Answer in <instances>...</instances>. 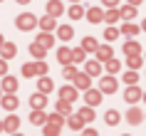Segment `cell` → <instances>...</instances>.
I'll use <instances>...</instances> for the list:
<instances>
[{
	"mask_svg": "<svg viewBox=\"0 0 146 136\" xmlns=\"http://www.w3.org/2000/svg\"><path fill=\"white\" fill-rule=\"evenodd\" d=\"M60 99H62V102L74 104V99H77V89H74V87H62V89H60Z\"/></svg>",
	"mask_w": 146,
	"mask_h": 136,
	"instance_id": "cell-9",
	"label": "cell"
},
{
	"mask_svg": "<svg viewBox=\"0 0 146 136\" xmlns=\"http://www.w3.org/2000/svg\"><path fill=\"white\" fill-rule=\"evenodd\" d=\"M141 119H144V114L139 111L136 106H131L129 111H126V121H129V124H139V121H141Z\"/></svg>",
	"mask_w": 146,
	"mask_h": 136,
	"instance_id": "cell-24",
	"label": "cell"
},
{
	"mask_svg": "<svg viewBox=\"0 0 146 136\" xmlns=\"http://www.w3.org/2000/svg\"><path fill=\"white\" fill-rule=\"evenodd\" d=\"M0 89H3V94H15V89H17V79L15 77H3V84H0Z\"/></svg>",
	"mask_w": 146,
	"mask_h": 136,
	"instance_id": "cell-5",
	"label": "cell"
},
{
	"mask_svg": "<svg viewBox=\"0 0 146 136\" xmlns=\"http://www.w3.org/2000/svg\"><path fill=\"white\" fill-rule=\"evenodd\" d=\"M141 99H144V102H146V92H144V97H141Z\"/></svg>",
	"mask_w": 146,
	"mask_h": 136,
	"instance_id": "cell-51",
	"label": "cell"
},
{
	"mask_svg": "<svg viewBox=\"0 0 146 136\" xmlns=\"http://www.w3.org/2000/svg\"><path fill=\"white\" fill-rule=\"evenodd\" d=\"M17 129H20V119H17L15 114H10L8 119L3 121V131H10V134H15Z\"/></svg>",
	"mask_w": 146,
	"mask_h": 136,
	"instance_id": "cell-6",
	"label": "cell"
},
{
	"mask_svg": "<svg viewBox=\"0 0 146 136\" xmlns=\"http://www.w3.org/2000/svg\"><path fill=\"white\" fill-rule=\"evenodd\" d=\"M139 3H141V0H129V5H134V8H136Z\"/></svg>",
	"mask_w": 146,
	"mask_h": 136,
	"instance_id": "cell-46",
	"label": "cell"
},
{
	"mask_svg": "<svg viewBox=\"0 0 146 136\" xmlns=\"http://www.w3.org/2000/svg\"><path fill=\"white\" fill-rule=\"evenodd\" d=\"M116 87H119V82H116V77H111V74H107V77L99 79V92L102 94H114Z\"/></svg>",
	"mask_w": 146,
	"mask_h": 136,
	"instance_id": "cell-3",
	"label": "cell"
},
{
	"mask_svg": "<svg viewBox=\"0 0 146 136\" xmlns=\"http://www.w3.org/2000/svg\"><path fill=\"white\" fill-rule=\"evenodd\" d=\"M119 15H121L124 20H126V23H129L131 17L136 15V8H134V5H124V8H119Z\"/></svg>",
	"mask_w": 146,
	"mask_h": 136,
	"instance_id": "cell-30",
	"label": "cell"
},
{
	"mask_svg": "<svg viewBox=\"0 0 146 136\" xmlns=\"http://www.w3.org/2000/svg\"><path fill=\"white\" fill-rule=\"evenodd\" d=\"M94 54H97V62H109L111 60V47L109 45H99Z\"/></svg>",
	"mask_w": 146,
	"mask_h": 136,
	"instance_id": "cell-13",
	"label": "cell"
},
{
	"mask_svg": "<svg viewBox=\"0 0 146 136\" xmlns=\"http://www.w3.org/2000/svg\"><path fill=\"white\" fill-rule=\"evenodd\" d=\"M0 52H3V60H10V57H15V45L13 42H3V47H0Z\"/></svg>",
	"mask_w": 146,
	"mask_h": 136,
	"instance_id": "cell-25",
	"label": "cell"
},
{
	"mask_svg": "<svg viewBox=\"0 0 146 136\" xmlns=\"http://www.w3.org/2000/svg\"><path fill=\"white\" fill-rule=\"evenodd\" d=\"M104 69H107L109 74L114 77L116 72H119V69H121V62H119V60H114V57H111V60H109V62H104Z\"/></svg>",
	"mask_w": 146,
	"mask_h": 136,
	"instance_id": "cell-27",
	"label": "cell"
},
{
	"mask_svg": "<svg viewBox=\"0 0 146 136\" xmlns=\"http://www.w3.org/2000/svg\"><path fill=\"white\" fill-rule=\"evenodd\" d=\"M104 119H107V124H109V126H116L121 116H119V111H116V109H109V111H107V116H104Z\"/></svg>",
	"mask_w": 146,
	"mask_h": 136,
	"instance_id": "cell-33",
	"label": "cell"
},
{
	"mask_svg": "<svg viewBox=\"0 0 146 136\" xmlns=\"http://www.w3.org/2000/svg\"><path fill=\"white\" fill-rule=\"evenodd\" d=\"M57 114H60V116H67V114H72V104H69V102H57Z\"/></svg>",
	"mask_w": 146,
	"mask_h": 136,
	"instance_id": "cell-34",
	"label": "cell"
},
{
	"mask_svg": "<svg viewBox=\"0 0 146 136\" xmlns=\"http://www.w3.org/2000/svg\"><path fill=\"white\" fill-rule=\"evenodd\" d=\"M124 82L129 84V87H131V84H136V82H139V74H136V69H129V72H124Z\"/></svg>",
	"mask_w": 146,
	"mask_h": 136,
	"instance_id": "cell-36",
	"label": "cell"
},
{
	"mask_svg": "<svg viewBox=\"0 0 146 136\" xmlns=\"http://www.w3.org/2000/svg\"><path fill=\"white\" fill-rule=\"evenodd\" d=\"M84 60H87V52L82 50V47H77V50H72V64H82Z\"/></svg>",
	"mask_w": 146,
	"mask_h": 136,
	"instance_id": "cell-29",
	"label": "cell"
},
{
	"mask_svg": "<svg viewBox=\"0 0 146 136\" xmlns=\"http://www.w3.org/2000/svg\"><path fill=\"white\" fill-rule=\"evenodd\" d=\"M139 27H141V32H146V20H144L141 25H139Z\"/></svg>",
	"mask_w": 146,
	"mask_h": 136,
	"instance_id": "cell-47",
	"label": "cell"
},
{
	"mask_svg": "<svg viewBox=\"0 0 146 136\" xmlns=\"http://www.w3.org/2000/svg\"><path fill=\"white\" fill-rule=\"evenodd\" d=\"M62 74H64V79H74V77H77V69H74V64H64Z\"/></svg>",
	"mask_w": 146,
	"mask_h": 136,
	"instance_id": "cell-40",
	"label": "cell"
},
{
	"mask_svg": "<svg viewBox=\"0 0 146 136\" xmlns=\"http://www.w3.org/2000/svg\"><path fill=\"white\" fill-rule=\"evenodd\" d=\"M0 102H3V106H5L8 111H15V109H17V104H20L15 94H3V99H0Z\"/></svg>",
	"mask_w": 146,
	"mask_h": 136,
	"instance_id": "cell-14",
	"label": "cell"
},
{
	"mask_svg": "<svg viewBox=\"0 0 146 136\" xmlns=\"http://www.w3.org/2000/svg\"><path fill=\"white\" fill-rule=\"evenodd\" d=\"M45 52H47V50H45L42 45H37V42H32V45H30V54L35 57V60H42V57H45Z\"/></svg>",
	"mask_w": 146,
	"mask_h": 136,
	"instance_id": "cell-31",
	"label": "cell"
},
{
	"mask_svg": "<svg viewBox=\"0 0 146 136\" xmlns=\"http://www.w3.org/2000/svg\"><path fill=\"white\" fill-rule=\"evenodd\" d=\"M8 74V64H5V60H0V77Z\"/></svg>",
	"mask_w": 146,
	"mask_h": 136,
	"instance_id": "cell-43",
	"label": "cell"
},
{
	"mask_svg": "<svg viewBox=\"0 0 146 136\" xmlns=\"http://www.w3.org/2000/svg\"><path fill=\"white\" fill-rule=\"evenodd\" d=\"M119 35H121V32L116 30L114 25H109L107 30H104V37H107V42H111V40H116V37H119Z\"/></svg>",
	"mask_w": 146,
	"mask_h": 136,
	"instance_id": "cell-38",
	"label": "cell"
},
{
	"mask_svg": "<svg viewBox=\"0 0 146 136\" xmlns=\"http://www.w3.org/2000/svg\"><path fill=\"white\" fill-rule=\"evenodd\" d=\"M23 74L25 77H35V62H27V64H25V67H23Z\"/></svg>",
	"mask_w": 146,
	"mask_h": 136,
	"instance_id": "cell-42",
	"label": "cell"
},
{
	"mask_svg": "<svg viewBox=\"0 0 146 136\" xmlns=\"http://www.w3.org/2000/svg\"><path fill=\"white\" fill-rule=\"evenodd\" d=\"M119 32H121V35H126L129 40H134V37L139 35V32H141V27H139V25H134V23H126V25H124V27H121Z\"/></svg>",
	"mask_w": 146,
	"mask_h": 136,
	"instance_id": "cell-15",
	"label": "cell"
},
{
	"mask_svg": "<svg viewBox=\"0 0 146 136\" xmlns=\"http://www.w3.org/2000/svg\"><path fill=\"white\" fill-rule=\"evenodd\" d=\"M141 97H144V92L139 89L136 84H131L129 89L124 92V99H126V102H129V104H136V102H139V99H141Z\"/></svg>",
	"mask_w": 146,
	"mask_h": 136,
	"instance_id": "cell-4",
	"label": "cell"
},
{
	"mask_svg": "<svg viewBox=\"0 0 146 136\" xmlns=\"http://www.w3.org/2000/svg\"><path fill=\"white\" fill-rule=\"evenodd\" d=\"M79 119L84 121V124H89V121H94V109H89V106H84V109H79V114H77Z\"/></svg>",
	"mask_w": 146,
	"mask_h": 136,
	"instance_id": "cell-32",
	"label": "cell"
},
{
	"mask_svg": "<svg viewBox=\"0 0 146 136\" xmlns=\"http://www.w3.org/2000/svg\"><path fill=\"white\" fill-rule=\"evenodd\" d=\"M17 3H20V5H27V3H30V0H17Z\"/></svg>",
	"mask_w": 146,
	"mask_h": 136,
	"instance_id": "cell-48",
	"label": "cell"
},
{
	"mask_svg": "<svg viewBox=\"0 0 146 136\" xmlns=\"http://www.w3.org/2000/svg\"><path fill=\"white\" fill-rule=\"evenodd\" d=\"M13 136H23V134H20V131H15V134H13Z\"/></svg>",
	"mask_w": 146,
	"mask_h": 136,
	"instance_id": "cell-50",
	"label": "cell"
},
{
	"mask_svg": "<svg viewBox=\"0 0 146 136\" xmlns=\"http://www.w3.org/2000/svg\"><path fill=\"white\" fill-rule=\"evenodd\" d=\"M0 99H3V89H0Z\"/></svg>",
	"mask_w": 146,
	"mask_h": 136,
	"instance_id": "cell-54",
	"label": "cell"
},
{
	"mask_svg": "<svg viewBox=\"0 0 146 136\" xmlns=\"http://www.w3.org/2000/svg\"><path fill=\"white\" fill-rule=\"evenodd\" d=\"M126 64H129V69H139L141 64H144V60H141V54H134V57L126 60Z\"/></svg>",
	"mask_w": 146,
	"mask_h": 136,
	"instance_id": "cell-39",
	"label": "cell"
},
{
	"mask_svg": "<svg viewBox=\"0 0 146 136\" xmlns=\"http://www.w3.org/2000/svg\"><path fill=\"white\" fill-rule=\"evenodd\" d=\"M84 72H87L89 77H99V74H102V62H97V60L84 62Z\"/></svg>",
	"mask_w": 146,
	"mask_h": 136,
	"instance_id": "cell-8",
	"label": "cell"
},
{
	"mask_svg": "<svg viewBox=\"0 0 146 136\" xmlns=\"http://www.w3.org/2000/svg\"><path fill=\"white\" fill-rule=\"evenodd\" d=\"M15 25H17V30L30 32V30H35V27H37V17L32 15V13H20V15H17V20H15Z\"/></svg>",
	"mask_w": 146,
	"mask_h": 136,
	"instance_id": "cell-2",
	"label": "cell"
},
{
	"mask_svg": "<svg viewBox=\"0 0 146 136\" xmlns=\"http://www.w3.org/2000/svg\"><path fill=\"white\" fill-rule=\"evenodd\" d=\"M62 124H64V119H62L60 114H47V121L42 124L45 126V136H60Z\"/></svg>",
	"mask_w": 146,
	"mask_h": 136,
	"instance_id": "cell-1",
	"label": "cell"
},
{
	"mask_svg": "<svg viewBox=\"0 0 146 136\" xmlns=\"http://www.w3.org/2000/svg\"><path fill=\"white\" fill-rule=\"evenodd\" d=\"M116 20H121V15H119V8H109V10H104V23L114 25Z\"/></svg>",
	"mask_w": 146,
	"mask_h": 136,
	"instance_id": "cell-20",
	"label": "cell"
},
{
	"mask_svg": "<svg viewBox=\"0 0 146 136\" xmlns=\"http://www.w3.org/2000/svg\"><path fill=\"white\" fill-rule=\"evenodd\" d=\"M67 126H69V129H84V121L74 114V116H69V119H67Z\"/></svg>",
	"mask_w": 146,
	"mask_h": 136,
	"instance_id": "cell-37",
	"label": "cell"
},
{
	"mask_svg": "<svg viewBox=\"0 0 146 136\" xmlns=\"http://www.w3.org/2000/svg\"><path fill=\"white\" fill-rule=\"evenodd\" d=\"M30 106H32V109H45V106H47V94H42V92L32 94V97H30Z\"/></svg>",
	"mask_w": 146,
	"mask_h": 136,
	"instance_id": "cell-7",
	"label": "cell"
},
{
	"mask_svg": "<svg viewBox=\"0 0 146 136\" xmlns=\"http://www.w3.org/2000/svg\"><path fill=\"white\" fill-rule=\"evenodd\" d=\"M82 136H99V134H97L94 129H84V134H82Z\"/></svg>",
	"mask_w": 146,
	"mask_h": 136,
	"instance_id": "cell-45",
	"label": "cell"
},
{
	"mask_svg": "<svg viewBox=\"0 0 146 136\" xmlns=\"http://www.w3.org/2000/svg\"><path fill=\"white\" fill-rule=\"evenodd\" d=\"M97 47H99V42H97L94 37H84L82 40V50H84V52H97Z\"/></svg>",
	"mask_w": 146,
	"mask_h": 136,
	"instance_id": "cell-28",
	"label": "cell"
},
{
	"mask_svg": "<svg viewBox=\"0 0 146 136\" xmlns=\"http://www.w3.org/2000/svg\"><path fill=\"white\" fill-rule=\"evenodd\" d=\"M84 15L89 23H104V10H99V8H87Z\"/></svg>",
	"mask_w": 146,
	"mask_h": 136,
	"instance_id": "cell-10",
	"label": "cell"
},
{
	"mask_svg": "<svg viewBox=\"0 0 146 136\" xmlns=\"http://www.w3.org/2000/svg\"><path fill=\"white\" fill-rule=\"evenodd\" d=\"M57 60H60L62 64H72V50H69V47H60V50H57Z\"/></svg>",
	"mask_w": 146,
	"mask_h": 136,
	"instance_id": "cell-19",
	"label": "cell"
},
{
	"mask_svg": "<svg viewBox=\"0 0 146 136\" xmlns=\"http://www.w3.org/2000/svg\"><path fill=\"white\" fill-rule=\"evenodd\" d=\"M30 121H32V124H45V121H47L45 109H32V111H30Z\"/></svg>",
	"mask_w": 146,
	"mask_h": 136,
	"instance_id": "cell-23",
	"label": "cell"
},
{
	"mask_svg": "<svg viewBox=\"0 0 146 136\" xmlns=\"http://www.w3.org/2000/svg\"><path fill=\"white\" fill-rule=\"evenodd\" d=\"M89 84H92V77L87 74V72H77V77H74V87H79V89H89Z\"/></svg>",
	"mask_w": 146,
	"mask_h": 136,
	"instance_id": "cell-11",
	"label": "cell"
},
{
	"mask_svg": "<svg viewBox=\"0 0 146 136\" xmlns=\"http://www.w3.org/2000/svg\"><path fill=\"white\" fill-rule=\"evenodd\" d=\"M62 3L60 0H50V3H47V15H52V17H60L62 15Z\"/></svg>",
	"mask_w": 146,
	"mask_h": 136,
	"instance_id": "cell-16",
	"label": "cell"
},
{
	"mask_svg": "<svg viewBox=\"0 0 146 136\" xmlns=\"http://www.w3.org/2000/svg\"><path fill=\"white\" fill-rule=\"evenodd\" d=\"M102 3H104L107 8H116V5H119V0H102Z\"/></svg>",
	"mask_w": 146,
	"mask_h": 136,
	"instance_id": "cell-44",
	"label": "cell"
},
{
	"mask_svg": "<svg viewBox=\"0 0 146 136\" xmlns=\"http://www.w3.org/2000/svg\"><path fill=\"white\" fill-rule=\"evenodd\" d=\"M0 131H3V121H0Z\"/></svg>",
	"mask_w": 146,
	"mask_h": 136,
	"instance_id": "cell-53",
	"label": "cell"
},
{
	"mask_svg": "<svg viewBox=\"0 0 146 136\" xmlns=\"http://www.w3.org/2000/svg\"><path fill=\"white\" fill-rule=\"evenodd\" d=\"M35 42H37V45H42L45 50H50V47L54 45V37L50 35V32H42V35H37V40H35Z\"/></svg>",
	"mask_w": 146,
	"mask_h": 136,
	"instance_id": "cell-21",
	"label": "cell"
},
{
	"mask_svg": "<svg viewBox=\"0 0 146 136\" xmlns=\"http://www.w3.org/2000/svg\"><path fill=\"white\" fill-rule=\"evenodd\" d=\"M84 99H87V106H97L102 102V92L99 89H87Z\"/></svg>",
	"mask_w": 146,
	"mask_h": 136,
	"instance_id": "cell-12",
	"label": "cell"
},
{
	"mask_svg": "<svg viewBox=\"0 0 146 136\" xmlns=\"http://www.w3.org/2000/svg\"><path fill=\"white\" fill-rule=\"evenodd\" d=\"M124 52H126V57H134V54H141V45H139L136 40H129V42L124 45Z\"/></svg>",
	"mask_w": 146,
	"mask_h": 136,
	"instance_id": "cell-17",
	"label": "cell"
},
{
	"mask_svg": "<svg viewBox=\"0 0 146 136\" xmlns=\"http://www.w3.org/2000/svg\"><path fill=\"white\" fill-rule=\"evenodd\" d=\"M54 20H57V17L45 15V17H40V20H37V25H40V27H42L45 32H50V30H54Z\"/></svg>",
	"mask_w": 146,
	"mask_h": 136,
	"instance_id": "cell-22",
	"label": "cell"
},
{
	"mask_svg": "<svg viewBox=\"0 0 146 136\" xmlns=\"http://www.w3.org/2000/svg\"><path fill=\"white\" fill-rule=\"evenodd\" d=\"M35 74H37V77H45V74H47V64H45L42 60L35 62Z\"/></svg>",
	"mask_w": 146,
	"mask_h": 136,
	"instance_id": "cell-41",
	"label": "cell"
},
{
	"mask_svg": "<svg viewBox=\"0 0 146 136\" xmlns=\"http://www.w3.org/2000/svg\"><path fill=\"white\" fill-rule=\"evenodd\" d=\"M57 35H60V40H69L74 32H72V27H69V25H60V27H57Z\"/></svg>",
	"mask_w": 146,
	"mask_h": 136,
	"instance_id": "cell-35",
	"label": "cell"
},
{
	"mask_svg": "<svg viewBox=\"0 0 146 136\" xmlns=\"http://www.w3.org/2000/svg\"><path fill=\"white\" fill-rule=\"evenodd\" d=\"M37 89L42 92V94H50V92L54 89V84H52V79H50V77H40V82H37Z\"/></svg>",
	"mask_w": 146,
	"mask_h": 136,
	"instance_id": "cell-18",
	"label": "cell"
},
{
	"mask_svg": "<svg viewBox=\"0 0 146 136\" xmlns=\"http://www.w3.org/2000/svg\"><path fill=\"white\" fill-rule=\"evenodd\" d=\"M3 42H5V40H3V35H0V47H3Z\"/></svg>",
	"mask_w": 146,
	"mask_h": 136,
	"instance_id": "cell-49",
	"label": "cell"
},
{
	"mask_svg": "<svg viewBox=\"0 0 146 136\" xmlns=\"http://www.w3.org/2000/svg\"><path fill=\"white\" fill-rule=\"evenodd\" d=\"M67 13H69V17H72V20H79V17H84V8H82L79 3H72V8H69Z\"/></svg>",
	"mask_w": 146,
	"mask_h": 136,
	"instance_id": "cell-26",
	"label": "cell"
},
{
	"mask_svg": "<svg viewBox=\"0 0 146 136\" xmlns=\"http://www.w3.org/2000/svg\"><path fill=\"white\" fill-rule=\"evenodd\" d=\"M72 3H82V0H72Z\"/></svg>",
	"mask_w": 146,
	"mask_h": 136,
	"instance_id": "cell-52",
	"label": "cell"
},
{
	"mask_svg": "<svg viewBox=\"0 0 146 136\" xmlns=\"http://www.w3.org/2000/svg\"><path fill=\"white\" fill-rule=\"evenodd\" d=\"M0 3H3V0H0Z\"/></svg>",
	"mask_w": 146,
	"mask_h": 136,
	"instance_id": "cell-55",
	"label": "cell"
}]
</instances>
